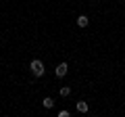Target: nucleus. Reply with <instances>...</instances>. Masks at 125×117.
<instances>
[{
    "label": "nucleus",
    "instance_id": "1",
    "mask_svg": "<svg viewBox=\"0 0 125 117\" xmlns=\"http://www.w3.org/2000/svg\"><path fill=\"white\" fill-rule=\"evenodd\" d=\"M29 69H31V73H33L36 77H42V75L46 73V69H44V63H42L40 58H33V61L29 63Z\"/></svg>",
    "mask_w": 125,
    "mask_h": 117
},
{
    "label": "nucleus",
    "instance_id": "2",
    "mask_svg": "<svg viewBox=\"0 0 125 117\" xmlns=\"http://www.w3.org/2000/svg\"><path fill=\"white\" fill-rule=\"evenodd\" d=\"M67 71H69V65L67 63H58L56 69H54V75H56V77H65V75H67Z\"/></svg>",
    "mask_w": 125,
    "mask_h": 117
},
{
    "label": "nucleus",
    "instance_id": "3",
    "mask_svg": "<svg viewBox=\"0 0 125 117\" xmlns=\"http://www.w3.org/2000/svg\"><path fill=\"white\" fill-rule=\"evenodd\" d=\"M88 23H90V19L85 17V15H79V17H77V25L79 27H88Z\"/></svg>",
    "mask_w": 125,
    "mask_h": 117
},
{
    "label": "nucleus",
    "instance_id": "4",
    "mask_svg": "<svg viewBox=\"0 0 125 117\" xmlns=\"http://www.w3.org/2000/svg\"><path fill=\"white\" fill-rule=\"evenodd\" d=\"M42 105H44V109H52L54 107V98L52 96H46V98L42 100Z\"/></svg>",
    "mask_w": 125,
    "mask_h": 117
},
{
    "label": "nucleus",
    "instance_id": "5",
    "mask_svg": "<svg viewBox=\"0 0 125 117\" xmlns=\"http://www.w3.org/2000/svg\"><path fill=\"white\" fill-rule=\"evenodd\" d=\"M77 111L79 113H88V103H85V100H79V103H77Z\"/></svg>",
    "mask_w": 125,
    "mask_h": 117
},
{
    "label": "nucleus",
    "instance_id": "6",
    "mask_svg": "<svg viewBox=\"0 0 125 117\" xmlns=\"http://www.w3.org/2000/svg\"><path fill=\"white\" fill-rule=\"evenodd\" d=\"M69 94H71V86H62V88H61V96H62V98H67Z\"/></svg>",
    "mask_w": 125,
    "mask_h": 117
},
{
    "label": "nucleus",
    "instance_id": "7",
    "mask_svg": "<svg viewBox=\"0 0 125 117\" xmlns=\"http://www.w3.org/2000/svg\"><path fill=\"white\" fill-rule=\"evenodd\" d=\"M69 115V111H65V109H62V111H58V117H67Z\"/></svg>",
    "mask_w": 125,
    "mask_h": 117
}]
</instances>
